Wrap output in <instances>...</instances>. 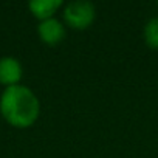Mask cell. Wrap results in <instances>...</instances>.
<instances>
[{"mask_svg": "<svg viewBox=\"0 0 158 158\" xmlns=\"http://www.w3.org/2000/svg\"><path fill=\"white\" fill-rule=\"evenodd\" d=\"M0 113L13 127L27 129L37 121L40 104L28 87L17 84L3 90L0 96Z\"/></svg>", "mask_w": 158, "mask_h": 158, "instance_id": "6da1fadb", "label": "cell"}, {"mask_svg": "<svg viewBox=\"0 0 158 158\" xmlns=\"http://www.w3.org/2000/svg\"><path fill=\"white\" fill-rule=\"evenodd\" d=\"M96 17V10L92 2L77 0L71 2L64 8V20L70 28L85 30L89 28Z\"/></svg>", "mask_w": 158, "mask_h": 158, "instance_id": "7a4b0ae2", "label": "cell"}, {"mask_svg": "<svg viewBox=\"0 0 158 158\" xmlns=\"http://www.w3.org/2000/svg\"><path fill=\"white\" fill-rule=\"evenodd\" d=\"M22 65L19 59L13 56H5L0 57V84L6 87L17 85L22 79Z\"/></svg>", "mask_w": 158, "mask_h": 158, "instance_id": "3957f363", "label": "cell"}, {"mask_svg": "<svg viewBox=\"0 0 158 158\" xmlns=\"http://www.w3.org/2000/svg\"><path fill=\"white\" fill-rule=\"evenodd\" d=\"M37 33L39 37L44 44L47 45H56L59 42L64 40L65 37V27L60 20H57L56 17L42 20L37 27Z\"/></svg>", "mask_w": 158, "mask_h": 158, "instance_id": "277c9868", "label": "cell"}, {"mask_svg": "<svg viewBox=\"0 0 158 158\" xmlns=\"http://www.w3.org/2000/svg\"><path fill=\"white\" fill-rule=\"evenodd\" d=\"M62 6L60 0H33L28 3V8L34 17H37L40 22L54 17L56 11Z\"/></svg>", "mask_w": 158, "mask_h": 158, "instance_id": "5b68a950", "label": "cell"}, {"mask_svg": "<svg viewBox=\"0 0 158 158\" xmlns=\"http://www.w3.org/2000/svg\"><path fill=\"white\" fill-rule=\"evenodd\" d=\"M144 40L150 48L158 50V16L147 22L144 28Z\"/></svg>", "mask_w": 158, "mask_h": 158, "instance_id": "8992f818", "label": "cell"}]
</instances>
